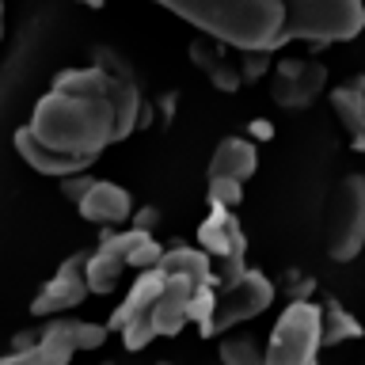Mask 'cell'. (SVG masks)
Returning a JSON list of instances; mask_svg holds the SVG:
<instances>
[{"label": "cell", "instance_id": "1", "mask_svg": "<svg viewBox=\"0 0 365 365\" xmlns=\"http://www.w3.org/2000/svg\"><path fill=\"white\" fill-rule=\"evenodd\" d=\"M210 38L244 53L289 42H346L365 27V0H160Z\"/></svg>", "mask_w": 365, "mask_h": 365}, {"label": "cell", "instance_id": "2", "mask_svg": "<svg viewBox=\"0 0 365 365\" xmlns=\"http://www.w3.org/2000/svg\"><path fill=\"white\" fill-rule=\"evenodd\" d=\"M137 122H141V91L133 76L91 65L65 68L53 76V88L34 103L27 130L53 153L91 164L107 145L130 137Z\"/></svg>", "mask_w": 365, "mask_h": 365}, {"label": "cell", "instance_id": "3", "mask_svg": "<svg viewBox=\"0 0 365 365\" xmlns=\"http://www.w3.org/2000/svg\"><path fill=\"white\" fill-rule=\"evenodd\" d=\"M365 247V175H346L324 210V251L335 262L358 259Z\"/></svg>", "mask_w": 365, "mask_h": 365}, {"label": "cell", "instance_id": "4", "mask_svg": "<svg viewBox=\"0 0 365 365\" xmlns=\"http://www.w3.org/2000/svg\"><path fill=\"white\" fill-rule=\"evenodd\" d=\"M324 346V308L312 301H293L274 324L267 365H316Z\"/></svg>", "mask_w": 365, "mask_h": 365}, {"label": "cell", "instance_id": "5", "mask_svg": "<svg viewBox=\"0 0 365 365\" xmlns=\"http://www.w3.org/2000/svg\"><path fill=\"white\" fill-rule=\"evenodd\" d=\"M274 301V282L259 270H236L228 274L225 289L217 293L213 316L202 324L205 335H217V331H228L244 319H255L259 312H267V304Z\"/></svg>", "mask_w": 365, "mask_h": 365}, {"label": "cell", "instance_id": "6", "mask_svg": "<svg viewBox=\"0 0 365 365\" xmlns=\"http://www.w3.org/2000/svg\"><path fill=\"white\" fill-rule=\"evenodd\" d=\"M107 342V327L103 324H80V319H53L42 327V335L34 339L46 365H68L80 350H96Z\"/></svg>", "mask_w": 365, "mask_h": 365}, {"label": "cell", "instance_id": "7", "mask_svg": "<svg viewBox=\"0 0 365 365\" xmlns=\"http://www.w3.org/2000/svg\"><path fill=\"white\" fill-rule=\"evenodd\" d=\"M84 262H88L84 251L68 255L61 267H57L53 278L38 289V297H34V304H31V312H34V316H57V312H68V308L84 304V297L91 293V289H88V278H84Z\"/></svg>", "mask_w": 365, "mask_h": 365}, {"label": "cell", "instance_id": "8", "mask_svg": "<svg viewBox=\"0 0 365 365\" xmlns=\"http://www.w3.org/2000/svg\"><path fill=\"white\" fill-rule=\"evenodd\" d=\"M324 84H327V68L319 61H282L278 73H274L270 96L278 107H308Z\"/></svg>", "mask_w": 365, "mask_h": 365}, {"label": "cell", "instance_id": "9", "mask_svg": "<svg viewBox=\"0 0 365 365\" xmlns=\"http://www.w3.org/2000/svg\"><path fill=\"white\" fill-rule=\"evenodd\" d=\"M198 247L205 251V255H213V259H225L228 270H240L247 240H244V228H240L236 213L213 210V213L198 225Z\"/></svg>", "mask_w": 365, "mask_h": 365}, {"label": "cell", "instance_id": "10", "mask_svg": "<svg viewBox=\"0 0 365 365\" xmlns=\"http://www.w3.org/2000/svg\"><path fill=\"white\" fill-rule=\"evenodd\" d=\"M76 210L84 221H96V225H125L133 213V202L118 182H107V179H96L91 187L84 190V198L76 202Z\"/></svg>", "mask_w": 365, "mask_h": 365}, {"label": "cell", "instance_id": "11", "mask_svg": "<svg viewBox=\"0 0 365 365\" xmlns=\"http://www.w3.org/2000/svg\"><path fill=\"white\" fill-rule=\"evenodd\" d=\"M16 153L27 160L34 171L53 175V179H73V175H84V171L91 168V164H84V160H73V156H61V153H53V148H46L27 125L16 130Z\"/></svg>", "mask_w": 365, "mask_h": 365}, {"label": "cell", "instance_id": "12", "mask_svg": "<svg viewBox=\"0 0 365 365\" xmlns=\"http://www.w3.org/2000/svg\"><path fill=\"white\" fill-rule=\"evenodd\" d=\"M160 289H164V270H141V278L133 282V289L125 293V301L114 308V316H110V327L114 331H125L130 324H137L148 308L156 304V297H160Z\"/></svg>", "mask_w": 365, "mask_h": 365}, {"label": "cell", "instance_id": "13", "mask_svg": "<svg viewBox=\"0 0 365 365\" xmlns=\"http://www.w3.org/2000/svg\"><path fill=\"white\" fill-rule=\"evenodd\" d=\"M122 274H125V259H122L118 244H114V232H107V236L99 240V247L91 251L88 262H84L88 289L91 293H110L114 285L122 282Z\"/></svg>", "mask_w": 365, "mask_h": 365}, {"label": "cell", "instance_id": "14", "mask_svg": "<svg viewBox=\"0 0 365 365\" xmlns=\"http://www.w3.org/2000/svg\"><path fill=\"white\" fill-rule=\"evenodd\" d=\"M255 168H259V153L247 137H225V141L213 148V160H210V175L240 179V182H244Z\"/></svg>", "mask_w": 365, "mask_h": 365}, {"label": "cell", "instance_id": "15", "mask_svg": "<svg viewBox=\"0 0 365 365\" xmlns=\"http://www.w3.org/2000/svg\"><path fill=\"white\" fill-rule=\"evenodd\" d=\"M331 103H335L342 125L354 137V148L365 153V76H350L346 84H339L331 91Z\"/></svg>", "mask_w": 365, "mask_h": 365}, {"label": "cell", "instance_id": "16", "mask_svg": "<svg viewBox=\"0 0 365 365\" xmlns=\"http://www.w3.org/2000/svg\"><path fill=\"white\" fill-rule=\"evenodd\" d=\"M114 244H118L125 267L133 270H156L160 259H164V247L156 244L145 228H130V232H114Z\"/></svg>", "mask_w": 365, "mask_h": 365}, {"label": "cell", "instance_id": "17", "mask_svg": "<svg viewBox=\"0 0 365 365\" xmlns=\"http://www.w3.org/2000/svg\"><path fill=\"white\" fill-rule=\"evenodd\" d=\"M160 270L168 278H187V282H213V270H210V255L202 247H171L164 251L160 259Z\"/></svg>", "mask_w": 365, "mask_h": 365}, {"label": "cell", "instance_id": "18", "mask_svg": "<svg viewBox=\"0 0 365 365\" xmlns=\"http://www.w3.org/2000/svg\"><path fill=\"white\" fill-rule=\"evenodd\" d=\"M221 361L225 365H267V350H259V342L251 335H228L221 342Z\"/></svg>", "mask_w": 365, "mask_h": 365}, {"label": "cell", "instance_id": "19", "mask_svg": "<svg viewBox=\"0 0 365 365\" xmlns=\"http://www.w3.org/2000/svg\"><path fill=\"white\" fill-rule=\"evenodd\" d=\"M358 335H361V324L342 304H327L324 308V346L342 342V339H358Z\"/></svg>", "mask_w": 365, "mask_h": 365}, {"label": "cell", "instance_id": "20", "mask_svg": "<svg viewBox=\"0 0 365 365\" xmlns=\"http://www.w3.org/2000/svg\"><path fill=\"white\" fill-rule=\"evenodd\" d=\"M210 205L213 210H228L232 213L236 205H240V198H244V182L240 179H221V175H210Z\"/></svg>", "mask_w": 365, "mask_h": 365}, {"label": "cell", "instance_id": "21", "mask_svg": "<svg viewBox=\"0 0 365 365\" xmlns=\"http://www.w3.org/2000/svg\"><path fill=\"white\" fill-rule=\"evenodd\" d=\"M0 365H46L42 361V354H38V346H23V350H16V354H8V358H0Z\"/></svg>", "mask_w": 365, "mask_h": 365}, {"label": "cell", "instance_id": "22", "mask_svg": "<svg viewBox=\"0 0 365 365\" xmlns=\"http://www.w3.org/2000/svg\"><path fill=\"white\" fill-rule=\"evenodd\" d=\"M0 42H4V0H0Z\"/></svg>", "mask_w": 365, "mask_h": 365}]
</instances>
